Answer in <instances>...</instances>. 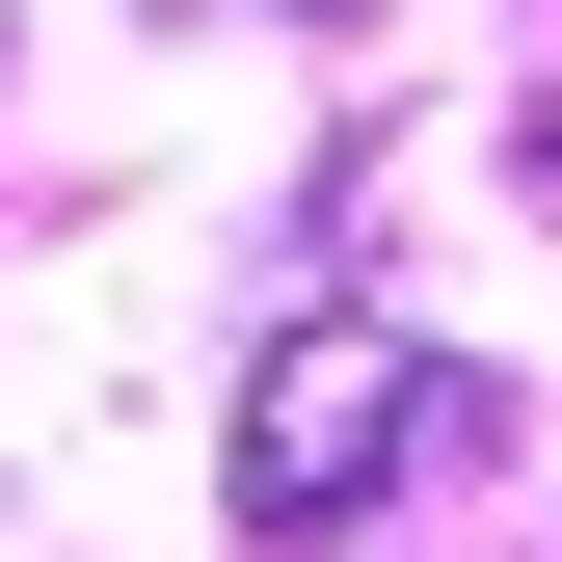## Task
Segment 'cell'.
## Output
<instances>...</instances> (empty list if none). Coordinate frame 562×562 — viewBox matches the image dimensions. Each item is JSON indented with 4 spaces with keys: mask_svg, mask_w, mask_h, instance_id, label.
I'll use <instances>...</instances> for the list:
<instances>
[{
    "mask_svg": "<svg viewBox=\"0 0 562 562\" xmlns=\"http://www.w3.org/2000/svg\"><path fill=\"white\" fill-rule=\"evenodd\" d=\"M402 456H429V348L402 322H268V375H241V536L322 562Z\"/></svg>",
    "mask_w": 562,
    "mask_h": 562,
    "instance_id": "6da1fadb",
    "label": "cell"
}]
</instances>
